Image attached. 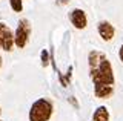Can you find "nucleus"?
<instances>
[{"label":"nucleus","instance_id":"obj_12","mask_svg":"<svg viewBox=\"0 0 123 121\" xmlns=\"http://www.w3.org/2000/svg\"><path fill=\"white\" fill-rule=\"evenodd\" d=\"M118 57H120V61L123 63V44L120 46V51H118Z\"/></svg>","mask_w":123,"mask_h":121},{"label":"nucleus","instance_id":"obj_9","mask_svg":"<svg viewBox=\"0 0 123 121\" xmlns=\"http://www.w3.org/2000/svg\"><path fill=\"white\" fill-rule=\"evenodd\" d=\"M9 5H11V8H12V11H15V12H22L23 11L22 0H9Z\"/></svg>","mask_w":123,"mask_h":121},{"label":"nucleus","instance_id":"obj_5","mask_svg":"<svg viewBox=\"0 0 123 121\" xmlns=\"http://www.w3.org/2000/svg\"><path fill=\"white\" fill-rule=\"evenodd\" d=\"M69 20H71V23L74 25L75 29H85L86 25H88L86 14H85V11L80 9V8H75V9H72L71 12H69Z\"/></svg>","mask_w":123,"mask_h":121},{"label":"nucleus","instance_id":"obj_7","mask_svg":"<svg viewBox=\"0 0 123 121\" xmlns=\"http://www.w3.org/2000/svg\"><path fill=\"white\" fill-rule=\"evenodd\" d=\"M92 121H109V110H108L105 106L97 107L94 115H92Z\"/></svg>","mask_w":123,"mask_h":121},{"label":"nucleus","instance_id":"obj_10","mask_svg":"<svg viewBox=\"0 0 123 121\" xmlns=\"http://www.w3.org/2000/svg\"><path fill=\"white\" fill-rule=\"evenodd\" d=\"M69 101H71V104L72 106H74V107L77 109V107H79V103H77V101H75V97H69Z\"/></svg>","mask_w":123,"mask_h":121},{"label":"nucleus","instance_id":"obj_1","mask_svg":"<svg viewBox=\"0 0 123 121\" xmlns=\"http://www.w3.org/2000/svg\"><path fill=\"white\" fill-rule=\"evenodd\" d=\"M88 63H89V74L91 80L94 83V94L100 100L112 97L114 94V72L111 61L108 57L100 51H91L88 55Z\"/></svg>","mask_w":123,"mask_h":121},{"label":"nucleus","instance_id":"obj_6","mask_svg":"<svg viewBox=\"0 0 123 121\" xmlns=\"http://www.w3.org/2000/svg\"><path fill=\"white\" fill-rule=\"evenodd\" d=\"M97 29H98L100 37H102L105 41H111L114 38V35H115V28L109 23V22H106V20L100 22L98 26H97Z\"/></svg>","mask_w":123,"mask_h":121},{"label":"nucleus","instance_id":"obj_4","mask_svg":"<svg viewBox=\"0 0 123 121\" xmlns=\"http://www.w3.org/2000/svg\"><path fill=\"white\" fill-rule=\"evenodd\" d=\"M12 48H14V34L6 23L0 22V49L11 52Z\"/></svg>","mask_w":123,"mask_h":121},{"label":"nucleus","instance_id":"obj_13","mask_svg":"<svg viewBox=\"0 0 123 121\" xmlns=\"http://www.w3.org/2000/svg\"><path fill=\"white\" fill-rule=\"evenodd\" d=\"M2 61H3V60H2V55H0V67H2Z\"/></svg>","mask_w":123,"mask_h":121},{"label":"nucleus","instance_id":"obj_2","mask_svg":"<svg viewBox=\"0 0 123 121\" xmlns=\"http://www.w3.org/2000/svg\"><path fill=\"white\" fill-rule=\"evenodd\" d=\"M54 110V106L49 100L40 98L31 106L29 110V121H49Z\"/></svg>","mask_w":123,"mask_h":121},{"label":"nucleus","instance_id":"obj_3","mask_svg":"<svg viewBox=\"0 0 123 121\" xmlns=\"http://www.w3.org/2000/svg\"><path fill=\"white\" fill-rule=\"evenodd\" d=\"M29 37H31V23L28 18H22L17 23V29L14 34V44L18 49H23L28 44Z\"/></svg>","mask_w":123,"mask_h":121},{"label":"nucleus","instance_id":"obj_8","mask_svg":"<svg viewBox=\"0 0 123 121\" xmlns=\"http://www.w3.org/2000/svg\"><path fill=\"white\" fill-rule=\"evenodd\" d=\"M40 58H42V66H43V67H46V66L49 65V61H51V57H49V54H48V49H43V51H42Z\"/></svg>","mask_w":123,"mask_h":121},{"label":"nucleus","instance_id":"obj_14","mask_svg":"<svg viewBox=\"0 0 123 121\" xmlns=\"http://www.w3.org/2000/svg\"><path fill=\"white\" fill-rule=\"evenodd\" d=\"M0 115H2V107H0Z\"/></svg>","mask_w":123,"mask_h":121},{"label":"nucleus","instance_id":"obj_11","mask_svg":"<svg viewBox=\"0 0 123 121\" xmlns=\"http://www.w3.org/2000/svg\"><path fill=\"white\" fill-rule=\"evenodd\" d=\"M57 5H59V6H62V5H68V3H69V0H57Z\"/></svg>","mask_w":123,"mask_h":121},{"label":"nucleus","instance_id":"obj_15","mask_svg":"<svg viewBox=\"0 0 123 121\" xmlns=\"http://www.w3.org/2000/svg\"><path fill=\"white\" fill-rule=\"evenodd\" d=\"M0 121H2V120H0Z\"/></svg>","mask_w":123,"mask_h":121}]
</instances>
